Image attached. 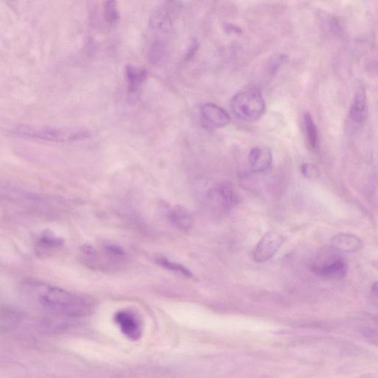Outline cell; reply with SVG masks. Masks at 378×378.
<instances>
[{"mask_svg": "<svg viewBox=\"0 0 378 378\" xmlns=\"http://www.w3.org/2000/svg\"><path fill=\"white\" fill-rule=\"evenodd\" d=\"M37 298L51 311L67 317L80 318L91 311L84 299L59 287L40 285L37 287Z\"/></svg>", "mask_w": 378, "mask_h": 378, "instance_id": "cell-1", "label": "cell"}, {"mask_svg": "<svg viewBox=\"0 0 378 378\" xmlns=\"http://www.w3.org/2000/svg\"><path fill=\"white\" fill-rule=\"evenodd\" d=\"M14 132L21 138L55 143L75 141L91 137V132L82 128H38L24 125L17 128Z\"/></svg>", "mask_w": 378, "mask_h": 378, "instance_id": "cell-2", "label": "cell"}, {"mask_svg": "<svg viewBox=\"0 0 378 378\" xmlns=\"http://www.w3.org/2000/svg\"><path fill=\"white\" fill-rule=\"evenodd\" d=\"M231 108L239 119L255 121L264 114L265 102L257 86H249L233 96Z\"/></svg>", "mask_w": 378, "mask_h": 378, "instance_id": "cell-3", "label": "cell"}, {"mask_svg": "<svg viewBox=\"0 0 378 378\" xmlns=\"http://www.w3.org/2000/svg\"><path fill=\"white\" fill-rule=\"evenodd\" d=\"M310 268L317 276L329 280L342 279L347 272V265L340 252L331 246L320 250Z\"/></svg>", "mask_w": 378, "mask_h": 378, "instance_id": "cell-4", "label": "cell"}, {"mask_svg": "<svg viewBox=\"0 0 378 378\" xmlns=\"http://www.w3.org/2000/svg\"><path fill=\"white\" fill-rule=\"evenodd\" d=\"M237 193L228 184L224 183L212 189L207 195L209 206L219 213H228L238 202Z\"/></svg>", "mask_w": 378, "mask_h": 378, "instance_id": "cell-5", "label": "cell"}, {"mask_svg": "<svg viewBox=\"0 0 378 378\" xmlns=\"http://www.w3.org/2000/svg\"><path fill=\"white\" fill-rule=\"evenodd\" d=\"M284 244V237L276 231H269L260 239L254 251L257 263H264L272 259Z\"/></svg>", "mask_w": 378, "mask_h": 378, "instance_id": "cell-6", "label": "cell"}, {"mask_svg": "<svg viewBox=\"0 0 378 378\" xmlns=\"http://www.w3.org/2000/svg\"><path fill=\"white\" fill-rule=\"evenodd\" d=\"M115 322L125 336L138 341L143 335V325L139 318L129 310H121L115 315Z\"/></svg>", "mask_w": 378, "mask_h": 378, "instance_id": "cell-7", "label": "cell"}, {"mask_svg": "<svg viewBox=\"0 0 378 378\" xmlns=\"http://www.w3.org/2000/svg\"><path fill=\"white\" fill-rule=\"evenodd\" d=\"M200 113L203 121L212 128H225L231 121L229 114L215 104H203Z\"/></svg>", "mask_w": 378, "mask_h": 378, "instance_id": "cell-8", "label": "cell"}, {"mask_svg": "<svg viewBox=\"0 0 378 378\" xmlns=\"http://www.w3.org/2000/svg\"><path fill=\"white\" fill-rule=\"evenodd\" d=\"M273 161L272 152L266 147H256L250 151L248 163L255 172H265L270 169Z\"/></svg>", "mask_w": 378, "mask_h": 378, "instance_id": "cell-9", "label": "cell"}, {"mask_svg": "<svg viewBox=\"0 0 378 378\" xmlns=\"http://www.w3.org/2000/svg\"><path fill=\"white\" fill-rule=\"evenodd\" d=\"M331 246L340 253H353L362 248V241L353 235L340 233L333 237Z\"/></svg>", "mask_w": 378, "mask_h": 378, "instance_id": "cell-10", "label": "cell"}, {"mask_svg": "<svg viewBox=\"0 0 378 378\" xmlns=\"http://www.w3.org/2000/svg\"><path fill=\"white\" fill-rule=\"evenodd\" d=\"M126 76H127L128 92L134 96L141 91L143 82L147 79V72L146 69H141L130 64L126 69Z\"/></svg>", "mask_w": 378, "mask_h": 378, "instance_id": "cell-11", "label": "cell"}, {"mask_svg": "<svg viewBox=\"0 0 378 378\" xmlns=\"http://www.w3.org/2000/svg\"><path fill=\"white\" fill-rule=\"evenodd\" d=\"M167 214L170 221L178 229L184 231L191 229L193 220L189 212L186 209L177 206L169 209Z\"/></svg>", "mask_w": 378, "mask_h": 378, "instance_id": "cell-12", "label": "cell"}, {"mask_svg": "<svg viewBox=\"0 0 378 378\" xmlns=\"http://www.w3.org/2000/svg\"><path fill=\"white\" fill-rule=\"evenodd\" d=\"M350 115L351 119L357 123L364 122L367 116L366 96L363 90L358 91L353 101Z\"/></svg>", "mask_w": 378, "mask_h": 378, "instance_id": "cell-13", "label": "cell"}, {"mask_svg": "<svg viewBox=\"0 0 378 378\" xmlns=\"http://www.w3.org/2000/svg\"><path fill=\"white\" fill-rule=\"evenodd\" d=\"M150 25L155 31L168 33L172 27L169 14L164 9H157L151 16Z\"/></svg>", "mask_w": 378, "mask_h": 378, "instance_id": "cell-14", "label": "cell"}, {"mask_svg": "<svg viewBox=\"0 0 378 378\" xmlns=\"http://www.w3.org/2000/svg\"><path fill=\"white\" fill-rule=\"evenodd\" d=\"M304 126L308 147L311 150H316L318 146V134L316 125L309 113L304 115Z\"/></svg>", "mask_w": 378, "mask_h": 378, "instance_id": "cell-15", "label": "cell"}, {"mask_svg": "<svg viewBox=\"0 0 378 378\" xmlns=\"http://www.w3.org/2000/svg\"><path fill=\"white\" fill-rule=\"evenodd\" d=\"M19 317L17 312L8 307L0 308V331H7L18 323Z\"/></svg>", "mask_w": 378, "mask_h": 378, "instance_id": "cell-16", "label": "cell"}, {"mask_svg": "<svg viewBox=\"0 0 378 378\" xmlns=\"http://www.w3.org/2000/svg\"><path fill=\"white\" fill-rule=\"evenodd\" d=\"M63 244V240L55 236L50 231L43 233L37 240L38 247L44 250L60 247Z\"/></svg>", "mask_w": 378, "mask_h": 378, "instance_id": "cell-17", "label": "cell"}, {"mask_svg": "<svg viewBox=\"0 0 378 378\" xmlns=\"http://www.w3.org/2000/svg\"><path fill=\"white\" fill-rule=\"evenodd\" d=\"M155 261H156V263L161 267L173 271V272L181 274L182 276L187 278L193 277V274L187 268L177 263H174V261H170L168 259L164 257H157L155 258Z\"/></svg>", "mask_w": 378, "mask_h": 378, "instance_id": "cell-18", "label": "cell"}, {"mask_svg": "<svg viewBox=\"0 0 378 378\" xmlns=\"http://www.w3.org/2000/svg\"><path fill=\"white\" fill-rule=\"evenodd\" d=\"M167 48L165 44L158 42L152 45L150 54V59L152 64L162 63L167 56Z\"/></svg>", "mask_w": 378, "mask_h": 378, "instance_id": "cell-19", "label": "cell"}, {"mask_svg": "<svg viewBox=\"0 0 378 378\" xmlns=\"http://www.w3.org/2000/svg\"><path fill=\"white\" fill-rule=\"evenodd\" d=\"M106 21L110 24L117 23L119 19L117 2L115 0H108L104 5V11Z\"/></svg>", "mask_w": 378, "mask_h": 378, "instance_id": "cell-20", "label": "cell"}, {"mask_svg": "<svg viewBox=\"0 0 378 378\" xmlns=\"http://www.w3.org/2000/svg\"><path fill=\"white\" fill-rule=\"evenodd\" d=\"M287 56L283 54H276L271 58L269 62V73L270 75H275L280 67L285 63Z\"/></svg>", "mask_w": 378, "mask_h": 378, "instance_id": "cell-21", "label": "cell"}, {"mask_svg": "<svg viewBox=\"0 0 378 378\" xmlns=\"http://www.w3.org/2000/svg\"><path fill=\"white\" fill-rule=\"evenodd\" d=\"M300 172L307 178H315L318 174V171L314 165L307 163L302 165L301 167H300Z\"/></svg>", "mask_w": 378, "mask_h": 378, "instance_id": "cell-22", "label": "cell"}, {"mask_svg": "<svg viewBox=\"0 0 378 378\" xmlns=\"http://www.w3.org/2000/svg\"><path fill=\"white\" fill-rule=\"evenodd\" d=\"M106 254L115 258H121L125 256V251L119 246L115 245H106L104 247Z\"/></svg>", "mask_w": 378, "mask_h": 378, "instance_id": "cell-23", "label": "cell"}, {"mask_svg": "<svg viewBox=\"0 0 378 378\" xmlns=\"http://www.w3.org/2000/svg\"><path fill=\"white\" fill-rule=\"evenodd\" d=\"M226 30H228L230 32H235V33H237V32H240L239 29H237L236 26L233 25L231 24H229L227 25Z\"/></svg>", "mask_w": 378, "mask_h": 378, "instance_id": "cell-24", "label": "cell"}, {"mask_svg": "<svg viewBox=\"0 0 378 378\" xmlns=\"http://www.w3.org/2000/svg\"><path fill=\"white\" fill-rule=\"evenodd\" d=\"M372 292L373 294L377 298V282H375L373 285L372 286Z\"/></svg>", "mask_w": 378, "mask_h": 378, "instance_id": "cell-25", "label": "cell"}]
</instances>
